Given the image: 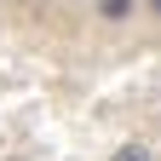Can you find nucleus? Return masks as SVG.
Instances as JSON below:
<instances>
[{
  "mask_svg": "<svg viewBox=\"0 0 161 161\" xmlns=\"http://www.w3.org/2000/svg\"><path fill=\"white\" fill-rule=\"evenodd\" d=\"M155 12H161V0H155Z\"/></svg>",
  "mask_w": 161,
  "mask_h": 161,
  "instance_id": "7ed1b4c3",
  "label": "nucleus"
},
{
  "mask_svg": "<svg viewBox=\"0 0 161 161\" xmlns=\"http://www.w3.org/2000/svg\"><path fill=\"white\" fill-rule=\"evenodd\" d=\"M132 6L138 0H98V17L104 23H121V17H132Z\"/></svg>",
  "mask_w": 161,
  "mask_h": 161,
  "instance_id": "f257e3e1",
  "label": "nucleus"
},
{
  "mask_svg": "<svg viewBox=\"0 0 161 161\" xmlns=\"http://www.w3.org/2000/svg\"><path fill=\"white\" fill-rule=\"evenodd\" d=\"M109 161H150V150H144V144H121Z\"/></svg>",
  "mask_w": 161,
  "mask_h": 161,
  "instance_id": "f03ea898",
  "label": "nucleus"
}]
</instances>
